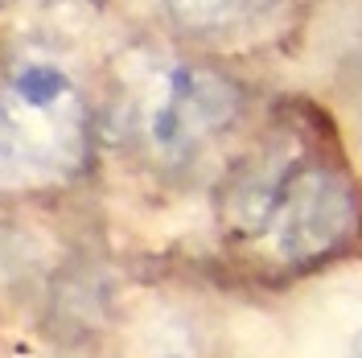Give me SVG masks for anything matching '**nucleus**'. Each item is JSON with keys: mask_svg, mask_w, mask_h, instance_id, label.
Listing matches in <instances>:
<instances>
[{"mask_svg": "<svg viewBox=\"0 0 362 358\" xmlns=\"http://www.w3.org/2000/svg\"><path fill=\"white\" fill-rule=\"evenodd\" d=\"M226 223L247 239L272 231L276 251L296 264L321 260L354 226V185L329 161H313L305 144H288L239 169L226 185Z\"/></svg>", "mask_w": 362, "mask_h": 358, "instance_id": "f257e3e1", "label": "nucleus"}, {"mask_svg": "<svg viewBox=\"0 0 362 358\" xmlns=\"http://www.w3.org/2000/svg\"><path fill=\"white\" fill-rule=\"evenodd\" d=\"M235 115V87L223 74L181 67L169 74L165 99L153 112V136L160 149H194Z\"/></svg>", "mask_w": 362, "mask_h": 358, "instance_id": "f03ea898", "label": "nucleus"}, {"mask_svg": "<svg viewBox=\"0 0 362 358\" xmlns=\"http://www.w3.org/2000/svg\"><path fill=\"white\" fill-rule=\"evenodd\" d=\"M276 0H169V8L177 13L181 25H194L202 33H226L251 25L268 13Z\"/></svg>", "mask_w": 362, "mask_h": 358, "instance_id": "7ed1b4c3", "label": "nucleus"}, {"mask_svg": "<svg viewBox=\"0 0 362 358\" xmlns=\"http://www.w3.org/2000/svg\"><path fill=\"white\" fill-rule=\"evenodd\" d=\"M70 91L66 74L58 67H25L17 79H13V95H21V103H29V108H54L62 95Z\"/></svg>", "mask_w": 362, "mask_h": 358, "instance_id": "20e7f679", "label": "nucleus"}, {"mask_svg": "<svg viewBox=\"0 0 362 358\" xmlns=\"http://www.w3.org/2000/svg\"><path fill=\"white\" fill-rule=\"evenodd\" d=\"M350 358H362V330L354 334V342H350Z\"/></svg>", "mask_w": 362, "mask_h": 358, "instance_id": "39448f33", "label": "nucleus"}]
</instances>
